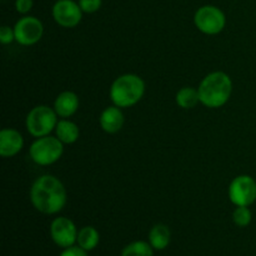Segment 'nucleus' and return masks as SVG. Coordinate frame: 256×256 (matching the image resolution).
Returning a JSON list of instances; mask_svg holds the SVG:
<instances>
[{
    "label": "nucleus",
    "instance_id": "nucleus-1",
    "mask_svg": "<svg viewBox=\"0 0 256 256\" xmlns=\"http://www.w3.org/2000/svg\"><path fill=\"white\" fill-rule=\"evenodd\" d=\"M30 200L38 212L46 215L56 214L66 205V190L58 178L42 175L32 184L30 189Z\"/></svg>",
    "mask_w": 256,
    "mask_h": 256
},
{
    "label": "nucleus",
    "instance_id": "nucleus-20",
    "mask_svg": "<svg viewBox=\"0 0 256 256\" xmlns=\"http://www.w3.org/2000/svg\"><path fill=\"white\" fill-rule=\"evenodd\" d=\"M79 5L82 8V12L92 14V12H98L100 9L102 0H79Z\"/></svg>",
    "mask_w": 256,
    "mask_h": 256
},
{
    "label": "nucleus",
    "instance_id": "nucleus-16",
    "mask_svg": "<svg viewBox=\"0 0 256 256\" xmlns=\"http://www.w3.org/2000/svg\"><path fill=\"white\" fill-rule=\"evenodd\" d=\"M100 242V235L98 230L92 226H84L78 232L76 242L80 248L86 252L94 250Z\"/></svg>",
    "mask_w": 256,
    "mask_h": 256
},
{
    "label": "nucleus",
    "instance_id": "nucleus-19",
    "mask_svg": "<svg viewBox=\"0 0 256 256\" xmlns=\"http://www.w3.org/2000/svg\"><path fill=\"white\" fill-rule=\"evenodd\" d=\"M252 215L249 206H236V209L232 212V220L235 225L239 228H245L252 222Z\"/></svg>",
    "mask_w": 256,
    "mask_h": 256
},
{
    "label": "nucleus",
    "instance_id": "nucleus-21",
    "mask_svg": "<svg viewBox=\"0 0 256 256\" xmlns=\"http://www.w3.org/2000/svg\"><path fill=\"white\" fill-rule=\"evenodd\" d=\"M15 40V32H14V28H10V26H6V25H4V26H2V29H0V42H2V44L6 45V44H10V42H12Z\"/></svg>",
    "mask_w": 256,
    "mask_h": 256
},
{
    "label": "nucleus",
    "instance_id": "nucleus-13",
    "mask_svg": "<svg viewBox=\"0 0 256 256\" xmlns=\"http://www.w3.org/2000/svg\"><path fill=\"white\" fill-rule=\"evenodd\" d=\"M79 109V98L72 92H62L54 102V110L62 119L72 116Z\"/></svg>",
    "mask_w": 256,
    "mask_h": 256
},
{
    "label": "nucleus",
    "instance_id": "nucleus-15",
    "mask_svg": "<svg viewBox=\"0 0 256 256\" xmlns=\"http://www.w3.org/2000/svg\"><path fill=\"white\" fill-rule=\"evenodd\" d=\"M149 242L154 249L164 250L170 242V230L166 225L156 224L149 232Z\"/></svg>",
    "mask_w": 256,
    "mask_h": 256
},
{
    "label": "nucleus",
    "instance_id": "nucleus-2",
    "mask_svg": "<svg viewBox=\"0 0 256 256\" xmlns=\"http://www.w3.org/2000/svg\"><path fill=\"white\" fill-rule=\"evenodd\" d=\"M198 92H199L200 102L202 105L212 109L222 108L232 96V79L224 72H210L202 80Z\"/></svg>",
    "mask_w": 256,
    "mask_h": 256
},
{
    "label": "nucleus",
    "instance_id": "nucleus-14",
    "mask_svg": "<svg viewBox=\"0 0 256 256\" xmlns=\"http://www.w3.org/2000/svg\"><path fill=\"white\" fill-rule=\"evenodd\" d=\"M55 132H56V138L62 144H74L79 139L80 135L78 125L68 119H62L60 122H58Z\"/></svg>",
    "mask_w": 256,
    "mask_h": 256
},
{
    "label": "nucleus",
    "instance_id": "nucleus-18",
    "mask_svg": "<svg viewBox=\"0 0 256 256\" xmlns=\"http://www.w3.org/2000/svg\"><path fill=\"white\" fill-rule=\"evenodd\" d=\"M154 248L146 242H134L122 249V256H152Z\"/></svg>",
    "mask_w": 256,
    "mask_h": 256
},
{
    "label": "nucleus",
    "instance_id": "nucleus-5",
    "mask_svg": "<svg viewBox=\"0 0 256 256\" xmlns=\"http://www.w3.org/2000/svg\"><path fill=\"white\" fill-rule=\"evenodd\" d=\"M64 152V144L56 136L38 138L32 144L29 150L30 158L32 162L42 166L52 165L62 158Z\"/></svg>",
    "mask_w": 256,
    "mask_h": 256
},
{
    "label": "nucleus",
    "instance_id": "nucleus-17",
    "mask_svg": "<svg viewBox=\"0 0 256 256\" xmlns=\"http://www.w3.org/2000/svg\"><path fill=\"white\" fill-rule=\"evenodd\" d=\"M175 100H176L178 106L182 109H192L200 102L199 92L190 86H185L176 92Z\"/></svg>",
    "mask_w": 256,
    "mask_h": 256
},
{
    "label": "nucleus",
    "instance_id": "nucleus-6",
    "mask_svg": "<svg viewBox=\"0 0 256 256\" xmlns=\"http://www.w3.org/2000/svg\"><path fill=\"white\" fill-rule=\"evenodd\" d=\"M195 26L208 35H216L224 30L226 18L222 10L214 5H204L194 15Z\"/></svg>",
    "mask_w": 256,
    "mask_h": 256
},
{
    "label": "nucleus",
    "instance_id": "nucleus-9",
    "mask_svg": "<svg viewBox=\"0 0 256 256\" xmlns=\"http://www.w3.org/2000/svg\"><path fill=\"white\" fill-rule=\"evenodd\" d=\"M52 18L62 28H75L82 18L79 2L74 0H58L52 6Z\"/></svg>",
    "mask_w": 256,
    "mask_h": 256
},
{
    "label": "nucleus",
    "instance_id": "nucleus-8",
    "mask_svg": "<svg viewBox=\"0 0 256 256\" xmlns=\"http://www.w3.org/2000/svg\"><path fill=\"white\" fill-rule=\"evenodd\" d=\"M15 40L20 45L29 46L34 45L42 38L44 26L42 22L35 16L20 18L14 26Z\"/></svg>",
    "mask_w": 256,
    "mask_h": 256
},
{
    "label": "nucleus",
    "instance_id": "nucleus-3",
    "mask_svg": "<svg viewBox=\"0 0 256 256\" xmlns=\"http://www.w3.org/2000/svg\"><path fill=\"white\" fill-rule=\"evenodd\" d=\"M145 82L139 75L124 74L114 80L110 88V99L119 108H130L144 96Z\"/></svg>",
    "mask_w": 256,
    "mask_h": 256
},
{
    "label": "nucleus",
    "instance_id": "nucleus-22",
    "mask_svg": "<svg viewBox=\"0 0 256 256\" xmlns=\"http://www.w3.org/2000/svg\"><path fill=\"white\" fill-rule=\"evenodd\" d=\"M32 8V0H15V9L20 14H28Z\"/></svg>",
    "mask_w": 256,
    "mask_h": 256
},
{
    "label": "nucleus",
    "instance_id": "nucleus-10",
    "mask_svg": "<svg viewBox=\"0 0 256 256\" xmlns=\"http://www.w3.org/2000/svg\"><path fill=\"white\" fill-rule=\"evenodd\" d=\"M78 230L74 222L65 216L56 218L52 220L50 225V235L52 239L58 246L66 248L72 246L76 242L78 239Z\"/></svg>",
    "mask_w": 256,
    "mask_h": 256
},
{
    "label": "nucleus",
    "instance_id": "nucleus-7",
    "mask_svg": "<svg viewBox=\"0 0 256 256\" xmlns=\"http://www.w3.org/2000/svg\"><path fill=\"white\" fill-rule=\"evenodd\" d=\"M229 199L235 206H250L256 200V182L249 175H239L229 186Z\"/></svg>",
    "mask_w": 256,
    "mask_h": 256
},
{
    "label": "nucleus",
    "instance_id": "nucleus-4",
    "mask_svg": "<svg viewBox=\"0 0 256 256\" xmlns=\"http://www.w3.org/2000/svg\"><path fill=\"white\" fill-rule=\"evenodd\" d=\"M56 112L48 105H38L32 108L25 120L28 132L34 138L46 136L56 128Z\"/></svg>",
    "mask_w": 256,
    "mask_h": 256
},
{
    "label": "nucleus",
    "instance_id": "nucleus-11",
    "mask_svg": "<svg viewBox=\"0 0 256 256\" xmlns=\"http://www.w3.org/2000/svg\"><path fill=\"white\" fill-rule=\"evenodd\" d=\"M24 146L22 134L15 129H2L0 132V155L2 158L15 156Z\"/></svg>",
    "mask_w": 256,
    "mask_h": 256
},
{
    "label": "nucleus",
    "instance_id": "nucleus-23",
    "mask_svg": "<svg viewBox=\"0 0 256 256\" xmlns=\"http://www.w3.org/2000/svg\"><path fill=\"white\" fill-rule=\"evenodd\" d=\"M60 256H89L86 250H84L80 246H70L66 248L64 252L60 254Z\"/></svg>",
    "mask_w": 256,
    "mask_h": 256
},
{
    "label": "nucleus",
    "instance_id": "nucleus-12",
    "mask_svg": "<svg viewBox=\"0 0 256 256\" xmlns=\"http://www.w3.org/2000/svg\"><path fill=\"white\" fill-rule=\"evenodd\" d=\"M99 122L100 126L104 132H109V134H115V132H120L124 125V114L116 105L108 106L106 109L102 110Z\"/></svg>",
    "mask_w": 256,
    "mask_h": 256
}]
</instances>
